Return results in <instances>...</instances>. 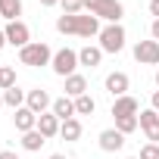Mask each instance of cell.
Segmentation results:
<instances>
[{
    "instance_id": "38",
    "label": "cell",
    "mask_w": 159,
    "mask_h": 159,
    "mask_svg": "<svg viewBox=\"0 0 159 159\" xmlns=\"http://www.w3.org/2000/svg\"><path fill=\"white\" fill-rule=\"evenodd\" d=\"M0 69H3V66H0Z\"/></svg>"
},
{
    "instance_id": "3",
    "label": "cell",
    "mask_w": 159,
    "mask_h": 159,
    "mask_svg": "<svg viewBox=\"0 0 159 159\" xmlns=\"http://www.w3.org/2000/svg\"><path fill=\"white\" fill-rule=\"evenodd\" d=\"M19 62H22V66H31V69L50 66V62H53V50H50L44 41H31L28 47L19 50Z\"/></svg>"
},
{
    "instance_id": "18",
    "label": "cell",
    "mask_w": 159,
    "mask_h": 159,
    "mask_svg": "<svg viewBox=\"0 0 159 159\" xmlns=\"http://www.w3.org/2000/svg\"><path fill=\"white\" fill-rule=\"evenodd\" d=\"M47 143V137L34 128V131H25L22 134V150H28V153H41V147Z\"/></svg>"
},
{
    "instance_id": "30",
    "label": "cell",
    "mask_w": 159,
    "mask_h": 159,
    "mask_svg": "<svg viewBox=\"0 0 159 159\" xmlns=\"http://www.w3.org/2000/svg\"><path fill=\"white\" fill-rule=\"evenodd\" d=\"M38 3H41V7H56L59 0H38Z\"/></svg>"
},
{
    "instance_id": "28",
    "label": "cell",
    "mask_w": 159,
    "mask_h": 159,
    "mask_svg": "<svg viewBox=\"0 0 159 159\" xmlns=\"http://www.w3.org/2000/svg\"><path fill=\"white\" fill-rule=\"evenodd\" d=\"M150 34H153V41H159V19H153V25H150Z\"/></svg>"
},
{
    "instance_id": "17",
    "label": "cell",
    "mask_w": 159,
    "mask_h": 159,
    "mask_svg": "<svg viewBox=\"0 0 159 159\" xmlns=\"http://www.w3.org/2000/svg\"><path fill=\"white\" fill-rule=\"evenodd\" d=\"M59 125H62V122H59V119H56L53 112H44V116H38V131H41V134H44L47 140L59 134Z\"/></svg>"
},
{
    "instance_id": "31",
    "label": "cell",
    "mask_w": 159,
    "mask_h": 159,
    "mask_svg": "<svg viewBox=\"0 0 159 159\" xmlns=\"http://www.w3.org/2000/svg\"><path fill=\"white\" fill-rule=\"evenodd\" d=\"M153 109H156V112H159V91H156V94H153Z\"/></svg>"
},
{
    "instance_id": "22",
    "label": "cell",
    "mask_w": 159,
    "mask_h": 159,
    "mask_svg": "<svg viewBox=\"0 0 159 159\" xmlns=\"http://www.w3.org/2000/svg\"><path fill=\"white\" fill-rule=\"evenodd\" d=\"M94 109H97V100L91 94H84V97L75 100V116H94Z\"/></svg>"
},
{
    "instance_id": "11",
    "label": "cell",
    "mask_w": 159,
    "mask_h": 159,
    "mask_svg": "<svg viewBox=\"0 0 159 159\" xmlns=\"http://www.w3.org/2000/svg\"><path fill=\"white\" fill-rule=\"evenodd\" d=\"M122 147H125V134H122L119 128L100 131V150H103V153H119Z\"/></svg>"
},
{
    "instance_id": "4",
    "label": "cell",
    "mask_w": 159,
    "mask_h": 159,
    "mask_svg": "<svg viewBox=\"0 0 159 159\" xmlns=\"http://www.w3.org/2000/svg\"><path fill=\"white\" fill-rule=\"evenodd\" d=\"M97 38H100V50L103 53H122L125 50V28L122 25H103Z\"/></svg>"
},
{
    "instance_id": "32",
    "label": "cell",
    "mask_w": 159,
    "mask_h": 159,
    "mask_svg": "<svg viewBox=\"0 0 159 159\" xmlns=\"http://www.w3.org/2000/svg\"><path fill=\"white\" fill-rule=\"evenodd\" d=\"M7 47V34H3V28H0V50Z\"/></svg>"
},
{
    "instance_id": "1",
    "label": "cell",
    "mask_w": 159,
    "mask_h": 159,
    "mask_svg": "<svg viewBox=\"0 0 159 159\" xmlns=\"http://www.w3.org/2000/svg\"><path fill=\"white\" fill-rule=\"evenodd\" d=\"M56 31L59 34H75V38H94L100 34V19L91 13H78V16H59L56 19Z\"/></svg>"
},
{
    "instance_id": "14",
    "label": "cell",
    "mask_w": 159,
    "mask_h": 159,
    "mask_svg": "<svg viewBox=\"0 0 159 159\" xmlns=\"http://www.w3.org/2000/svg\"><path fill=\"white\" fill-rule=\"evenodd\" d=\"M50 112H53V116H56L59 122H66V119H75V100L62 94V97H56V100H53Z\"/></svg>"
},
{
    "instance_id": "20",
    "label": "cell",
    "mask_w": 159,
    "mask_h": 159,
    "mask_svg": "<svg viewBox=\"0 0 159 159\" xmlns=\"http://www.w3.org/2000/svg\"><path fill=\"white\" fill-rule=\"evenodd\" d=\"M59 137L62 140H78V137H81V122H78V119H66L59 125Z\"/></svg>"
},
{
    "instance_id": "21",
    "label": "cell",
    "mask_w": 159,
    "mask_h": 159,
    "mask_svg": "<svg viewBox=\"0 0 159 159\" xmlns=\"http://www.w3.org/2000/svg\"><path fill=\"white\" fill-rule=\"evenodd\" d=\"M25 97H28V91H19V84H16V88L3 91V106H13V109H19V106H25Z\"/></svg>"
},
{
    "instance_id": "34",
    "label": "cell",
    "mask_w": 159,
    "mask_h": 159,
    "mask_svg": "<svg viewBox=\"0 0 159 159\" xmlns=\"http://www.w3.org/2000/svg\"><path fill=\"white\" fill-rule=\"evenodd\" d=\"M0 109H3V91H0Z\"/></svg>"
},
{
    "instance_id": "12",
    "label": "cell",
    "mask_w": 159,
    "mask_h": 159,
    "mask_svg": "<svg viewBox=\"0 0 159 159\" xmlns=\"http://www.w3.org/2000/svg\"><path fill=\"white\" fill-rule=\"evenodd\" d=\"M128 88H131V78H128L125 72H109V75H106V91L112 94V100H116V97H125Z\"/></svg>"
},
{
    "instance_id": "15",
    "label": "cell",
    "mask_w": 159,
    "mask_h": 159,
    "mask_svg": "<svg viewBox=\"0 0 159 159\" xmlns=\"http://www.w3.org/2000/svg\"><path fill=\"white\" fill-rule=\"evenodd\" d=\"M88 94V78L84 75H69L66 78V97H72V100H78V97H84Z\"/></svg>"
},
{
    "instance_id": "2",
    "label": "cell",
    "mask_w": 159,
    "mask_h": 159,
    "mask_svg": "<svg viewBox=\"0 0 159 159\" xmlns=\"http://www.w3.org/2000/svg\"><path fill=\"white\" fill-rule=\"evenodd\" d=\"M84 10H88L91 16L109 22V25H119L122 16H125V7L119 3V0H84Z\"/></svg>"
},
{
    "instance_id": "5",
    "label": "cell",
    "mask_w": 159,
    "mask_h": 159,
    "mask_svg": "<svg viewBox=\"0 0 159 159\" xmlns=\"http://www.w3.org/2000/svg\"><path fill=\"white\" fill-rule=\"evenodd\" d=\"M50 69H53L59 78H69V75H75V69H78V50H72V47H62V50H56V53H53V62H50Z\"/></svg>"
},
{
    "instance_id": "27",
    "label": "cell",
    "mask_w": 159,
    "mask_h": 159,
    "mask_svg": "<svg viewBox=\"0 0 159 159\" xmlns=\"http://www.w3.org/2000/svg\"><path fill=\"white\" fill-rule=\"evenodd\" d=\"M150 16L159 19V0H150Z\"/></svg>"
},
{
    "instance_id": "23",
    "label": "cell",
    "mask_w": 159,
    "mask_h": 159,
    "mask_svg": "<svg viewBox=\"0 0 159 159\" xmlns=\"http://www.w3.org/2000/svg\"><path fill=\"white\" fill-rule=\"evenodd\" d=\"M10 88H16V69L3 66L0 69V91H10Z\"/></svg>"
},
{
    "instance_id": "36",
    "label": "cell",
    "mask_w": 159,
    "mask_h": 159,
    "mask_svg": "<svg viewBox=\"0 0 159 159\" xmlns=\"http://www.w3.org/2000/svg\"><path fill=\"white\" fill-rule=\"evenodd\" d=\"M128 159H137V156H128Z\"/></svg>"
},
{
    "instance_id": "6",
    "label": "cell",
    "mask_w": 159,
    "mask_h": 159,
    "mask_svg": "<svg viewBox=\"0 0 159 159\" xmlns=\"http://www.w3.org/2000/svg\"><path fill=\"white\" fill-rule=\"evenodd\" d=\"M3 34H7V44H13V47H28L31 44V31H28V25L19 19V22H7V28H3Z\"/></svg>"
},
{
    "instance_id": "16",
    "label": "cell",
    "mask_w": 159,
    "mask_h": 159,
    "mask_svg": "<svg viewBox=\"0 0 159 159\" xmlns=\"http://www.w3.org/2000/svg\"><path fill=\"white\" fill-rule=\"evenodd\" d=\"M103 62V50L100 47H81V50H78V66H88V69H97Z\"/></svg>"
},
{
    "instance_id": "19",
    "label": "cell",
    "mask_w": 159,
    "mask_h": 159,
    "mask_svg": "<svg viewBox=\"0 0 159 159\" xmlns=\"http://www.w3.org/2000/svg\"><path fill=\"white\" fill-rule=\"evenodd\" d=\"M0 16L7 22H19L22 16V0H0Z\"/></svg>"
},
{
    "instance_id": "25",
    "label": "cell",
    "mask_w": 159,
    "mask_h": 159,
    "mask_svg": "<svg viewBox=\"0 0 159 159\" xmlns=\"http://www.w3.org/2000/svg\"><path fill=\"white\" fill-rule=\"evenodd\" d=\"M59 7L66 16H78V13H84V0H59Z\"/></svg>"
},
{
    "instance_id": "24",
    "label": "cell",
    "mask_w": 159,
    "mask_h": 159,
    "mask_svg": "<svg viewBox=\"0 0 159 159\" xmlns=\"http://www.w3.org/2000/svg\"><path fill=\"white\" fill-rule=\"evenodd\" d=\"M116 128L128 137V134H134V131L140 128V122H137V116H128V119H116Z\"/></svg>"
},
{
    "instance_id": "13",
    "label": "cell",
    "mask_w": 159,
    "mask_h": 159,
    "mask_svg": "<svg viewBox=\"0 0 159 159\" xmlns=\"http://www.w3.org/2000/svg\"><path fill=\"white\" fill-rule=\"evenodd\" d=\"M13 125H16V131H34L38 128V112H31L28 106H19L16 109V116H13Z\"/></svg>"
},
{
    "instance_id": "9",
    "label": "cell",
    "mask_w": 159,
    "mask_h": 159,
    "mask_svg": "<svg viewBox=\"0 0 159 159\" xmlns=\"http://www.w3.org/2000/svg\"><path fill=\"white\" fill-rule=\"evenodd\" d=\"M25 106L31 109V112H38V116H44L50 106H53V97L44 91V88H34V91H28V97H25Z\"/></svg>"
},
{
    "instance_id": "33",
    "label": "cell",
    "mask_w": 159,
    "mask_h": 159,
    "mask_svg": "<svg viewBox=\"0 0 159 159\" xmlns=\"http://www.w3.org/2000/svg\"><path fill=\"white\" fill-rule=\"evenodd\" d=\"M47 159H66V156H62V153H53V156H47Z\"/></svg>"
},
{
    "instance_id": "29",
    "label": "cell",
    "mask_w": 159,
    "mask_h": 159,
    "mask_svg": "<svg viewBox=\"0 0 159 159\" xmlns=\"http://www.w3.org/2000/svg\"><path fill=\"white\" fill-rule=\"evenodd\" d=\"M0 159H19V156H16L13 150H3V153H0Z\"/></svg>"
},
{
    "instance_id": "37",
    "label": "cell",
    "mask_w": 159,
    "mask_h": 159,
    "mask_svg": "<svg viewBox=\"0 0 159 159\" xmlns=\"http://www.w3.org/2000/svg\"><path fill=\"white\" fill-rule=\"evenodd\" d=\"M0 19H3V16H0Z\"/></svg>"
},
{
    "instance_id": "8",
    "label": "cell",
    "mask_w": 159,
    "mask_h": 159,
    "mask_svg": "<svg viewBox=\"0 0 159 159\" xmlns=\"http://www.w3.org/2000/svg\"><path fill=\"white\" fill-rule=\"evenodd\" d=\"M137 122H140L147 140H150V143H159V112H156L153 106H150V109H140V112H137Z\"/></svg>"
},
{
    "instance_id": "35",
    "label": "cell",
    "mask_w": 159,
    "mask_h": 159,
    "mask_svg": "<svg viewBox=\"0 0 159 159\" xmlns=\"http://www.w3.org/2000/svg\"><path fill=\"white\" fill-rule=\"evenodd\" d=\"M156 84H159V69H156Z\"/></svg>"
},
{
    "instance_id": "10",
    "label": "cell",
    "mask_w": 159,
    "mask_h": 159,
    "mask_svg": "<svg viewBox=\"0 0 159 159\" xmlns=\"http://www.w3.org/2000/svg\"><path fill=\"white\" fill-rule=\"evenodd\" d=\"M137 112H140V103H137L131 94L112 100V119H128V116H137Z\"/></svg>"
},
{
    "instance_id": "26",
    "label": "cell",
    "mask_w": 159,
    "mask_h": 159,
    "mask_svg": "<svg viewBox=\"0 0 159 159\" xmlns=\"http://www.w3.org/2000/svg\"><path fill=\"white\" fill-rule=\"evenodd\" d=\"M137 159H159V143H143Z\"/></svg>"
},
{
    "instance_id": "7",
    "label": "cell",
    "mask_w": 159,
    "mask_h": 159,
    "mask_svg": "<svg viewBox=\"0 0 159 159\" xmlns=\"http://www.w3.org/2000/svg\"><path fill=\"white\" fill-rule=\"evenodd\" d=\"M134 59L140 66H159V41H137L134 44Z\"/></svg>"
}]
</instances>
